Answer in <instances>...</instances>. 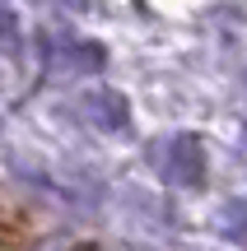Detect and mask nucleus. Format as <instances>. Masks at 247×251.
Returning a JSON list of instances; mask_svg holds the SVG:
<instances>
[{"mask_svg": "<svg viewBox=\"0 0 247 251\" xmlns=\"http://www.w3.org/2000/svg\"><path fill=\"white\" fill-rule=\"evenodd\" d=\"M61 5H80L84 9V5H93V0H61Z\"/></svg>", "mask_w": 247, "mask_h": 251, "instance_id": "nucleus-2", "label": "nucleus"}, {"mask_svg": "<svg viewBox=\"0 0 247 251\" xmlns=\"http://www.w3.org/2000/svg\"><path fill=\"white\" fill-rule=\"evenodd\" d=\"M89 112H93L98 126H126V102H121V93H93Z\"/></svg>", "mask_w": 247, "mask_h": 251, "instance_id": "nucleus-1", "label": "nucleus"}]
</instances>
